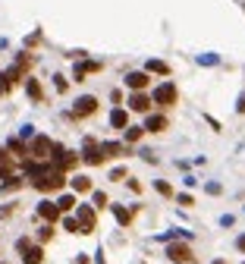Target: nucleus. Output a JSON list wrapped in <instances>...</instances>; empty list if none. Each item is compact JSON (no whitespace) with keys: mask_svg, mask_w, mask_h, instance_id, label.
<instances>
[{"mask_svg":"<svg viewBox=\"0 0 245 264\" xmlns=\"http://www.w3.org/2000/svg\"><path fill=\"white\" fill-rule=\"evenodd\" d=\"M32 186L38 189V192H60V189L66 186V173H60V170H51V173L38 176V179H32Z\"/></svg>","mask_w":245,"mask_h":264,"instance_id":"1","label":"nucleus"},{"mask_svg":"<svg viewBox=\"0 0 245 264\" xmlns=\"http://www.w3.org/2000/svg\"><path fill=\"white\" fill-rule=\"evenodd\" d=\"M176 98H179V91H176L173 82H163V85H157L154 94H151V101L160 104V107H173V104H176Z\"/></svg>","mask_w":245,"mask_h":264,"instance_id":"2","label":"nucleus"},{"mask_svg":"<svg viewBox=\"0 0 245 264\" xmlns=\"http://www.w3.org/2000/svg\"><path fill=\"white\" fill-rule=\"evenodd\" d=\"M29 154H32L35 161H48V158H54V142H51L48 136H35Z\"/></svg>","mask_w":245,"mask_h":264,"instance_id":"3","label":"nucleus"},{"mask_svg":"<svg viewBox=\"0 0 245 264\" xmlns=\"http://www.w3.org/2000/svg\"><path fill=\"white\" fill-rule=\"evenodd\" d=\"M76 220H79V226H82V233H95V226H98L95 208H88V205H79V208H76Z\"/></svg>","mask_w":245,"mask_h":264,"instance_id":"4","label":"nucleus"},{"mask_svg":"<svg viewBox=\"0 0 245 264\" xmlns=\"http://www.w3.org/2000/svg\"><path fill=\"white\" fill-rule=\"evenodd\" d=\"M167 258H173L176 264H189L195 255H192V248L185 242H173V245H167Z\"/></svg>","mask_w":245,"mask_h":264,"instance_id":"5","label":"nucleus"},{"mask_svg":"<svg viewBox=\"0 0 245 264\" xmlns=\"http://www.w3.org/2000/svg\"><path fill=\"white\" fill-rule=\"evenodd\" d=\"M95 110H98V98L95 94H82L76 101V107H73V116H91Z\"/></svg>","mask_w":245,"mask_h":264,"instance_id":"6","label":"nucleus"},{"mask_svg":"<svg viewBox=\"0 0 245 264\" xmlns=\"http://www.w3.org/2000/svg\"><path fill=\"white\" fill-rule=\"evenodd\" d=\"M82 161H85V164H91V167L104 164V151H101V145H95L91 139H85V151H82Z\"/></svg>","mask_w":245,"mask_h":264,"instance_id":"7","label":"nucleus"},{"mask_svg":"<svg viewBox=\"0 0 245 264\" xmlns=\"http://www.w3.org/2000/svg\"><path fill=\"white\" fill-rule=\"evenodd\" d=\"M151 104H154V101H151L148 94H142V91H132L129 94V110H135V113H148Z\"/></svg>","mask_w":245,"mask_h":264,"instance_id":"8","label":"nucleus"},{"mask_svg":"<svg viewBox=\"0 0 245 264\" xmlns=\"http://www.w3.org/2000/svg\"><path fill=\"white\" fill-rule=\"evenodd\" d=\"M38 217L48 220V223L60 220V208H57V201H41V205H38Z\"/></svg>","mask_w":245,"mask_h":264,"instance_id":"9","label":"nucleus"},{"mask_svg":"<svg viewBox=\"0 0 245 264\" xmlns=\"http://www.w3.org/2000/svg\"><path fill=\"white\" fill-rule=\"evenodd\" d=\"M44 261V248L41 245H26L22 248V264H41Z\"/></svg>","mask_w":245,"mask_h":264,"instance_id":"10","label":"nucleus"},{"mask_svg":"<svg viewBox=\"0 0 245 264\" xmlns=\"http://www.w3.org/2000/svg\"><path fill=\"white\" fill-rule=\"evenodd\" d=\"M170 123H167V116H160V113H151L148 116V123H145V132H163Z\"/></svg>","mask_w":245,"mask_h":264,"instance_id":"11","label":"nucleus"},{"mask_svg":"<svg viewBox=\"0 0 245 264\" xmlns=\"http://www.w3.org/2000/svg\"><path fill=\"white\" fill-rule=\"evenodd\" d=\"M126 85H129L132 91H142L148 85V73H129L126 76Z\"/></svg>","mask_w":245,"mask_h":264,"instance_id":"12","label":"nucleus"},{"mask_svg":"<svg viewBox=\"0 0 245 264\" xmlns=\"http://www.w3.org/2000/svg\"><path fill=\"white\" fill-rule=\"evenodd\" d=\"M110 126H113V129H129V113L116 107V110L110 113Z\"/></svg>","mask_w":245,"mask_h":264,"instance_id":"13","label":"nucleus"},{"mask_svg":"<svg viewBox=\"0 0 245 264\" xmlns=\"http://www.w3.org/2000/svg\"><path fill=\"white\" fill-rule=\"evenodd\" d=\"M110 211H113V217L120 220L123 226H129V223H132V214H135V211H129V208H123V205H110Z\"/></svg>","mask_w":245,"mask_h":264,"instance_id":"14","label":"nucleus"},{"mask_svg":"<svg viewBox=\"0 0 245 264\" xmlns=\"http://www.w3.org/2000/svg\"><path fill=\"white\" fill-rule=\"evenodd\" d=\"M101 151H104V158H123V145H120V142H104V145H101Z\"/></svg>","mask_w":245,"mask_h":264,"instance_id":"15","label":"nucleus"},{"mask_svg":"<svg viewBox=\"0 0 245 264\" xmlns=\"http://www.w3.org/2000/svg\"><path fill=\"white\" fill-rule=\"evenodd\" d=\"M26 91H29V98H32V101H41V98H44V91H41V82H38V79H29V82H26Z\"/></svg>","mask_w":245,"mask_h":264,"instance_id":"16","label":"nucleus"},{"mask_svg":"<svg viewBox=\"0 0 245 264\" xmlns=\"http://www.w3.org/2000/svg\"><path fill=\"white\" fill-rule=\"evenodd\" d=\"M148 73H157V76H170V66L163 60H148Z\"/></svg>","mask_w":245,"mask_h":264,"instance_id":"17","label":"nucleus"},{"mask_svg":"<svg viewBox=\"0 0 245 264\" xmlns=\"http://www.w3.org/2000/svg\"><path fill=\"white\" fill-rule=\"evenodd\" d=\"M57 208H60V214H69L76 208V195H60L57 198Z\"/></svg>","mask_w":245,"mask_h":264,"instance_id":"18","label":"nucleus"},{"mask_svg":"<svg viewBox=\"0 0 245 264\" xmlns=\"http://www.w3.org/2000/svg\"><path fill=\"white\" fill-rule=\"evenodd\" d=\"M73 192H82V195L91 192V179L88 176H73Z\"/></svg>","mask_w":245,"mask_h":264,"instance_id":"19","label":"nucleus"},{"mask_svg":"<svg viewBox=\"0 0 245 264\" xmlns=\"http://www.w3.org/2000/svg\"><path fill=\"white\" fill-rule=\"evenodd\" d=\"M7 148H10V151H13V154H16V158H26V154H29V148H26V145H22V142H19V139H10V142H7Z\"/></svg>","mask_w":245,"mask_h":264,"instance_id":"20","label":"nucleus"},{"mask_svg":"<svg viewBox=\"0 0 245 264\" xmlns=\"http://www.w3.org/2000/svg\"><path fill=\"white\" fill-rule=\"evenodd\" d=\"M142 132H145V126H129V129H126V142H129V145H135V142L142 139Z\"/></svg>","mask_w":245,"mask_h":264,"instance_id":"21","label":"nucleus"},{"mask_svg":"<svg viewBox=\"0 0 245 264\" xmlns=\"http://www.w3.org/2000/svg\"><path fill=\"white\" fill-rule=\"evenodd\" d=\"M63 230H66V233H82V226H79L76 217H66V220H63Z\"/></svg>","mask_w":245,"mask_h":264,"instance_id":"22","label":"nucleus"},{"mask_svg":"<svg viewBox=\"0 0 245 264\" xmlns=\"http://www.w3.org/2000/svg\"><path fill=\"white\" fill-rule=\"evenodd\" d=\"M51 236H54V226L48 223V226H41V230H38V242H48Z\"/></svg>","mask_w":245,"mask_h":264,"instance_id":"23","label":"nucleus"},{"mask_svg":"<svg viewBox=\"0 0 245 264\" xmlns=\"http://www.w3.org/2000/svg\"><path fill=\"white\" fill-rule=\"evenodd\" d=\"M91 198H95V208H107V195L104 192H91Z\"/></svg>","mask_w":245,"mask_h":264,"instance_id":"24","label":"nucleus"},{"mask_svg":"<svg viewBox=\"0 0 245 264\" xmlns=\"http://www.w3.org/2000/svg\"><path fill=\"white\" fill-rule=\"evenodd\" d=\"M22 186V179H16V176H10L7 183H4V192H13V189H19Z\"/></svg>","mask_w":245,"mask_h":264,"instance_id":"25","label":"nucleus"},{"mask_svg":"<svg viewBox=\"0 0 245 264\" xmlns=\"http://www.w3.org/2000/svg\"><path fill=\"white\" fill-rule=\"evenodd\" d=\"M154 189L160 192V195H173V189H170V183H163V179H157V183H154Z\"/></svg>","mask_w":245,"mask_h":264,"instance_id":"26","label":"nucleus"},{"mask_svg":"<svg viewBox=\"0 0 245 264\" xmlns=\"http://www.w3.org/2000/svg\"><path fill=\"white\" fill-rule=\"evenodd\" d=\"M0 167H4V170H13V161L7 158V148H0Z\"/></svg>","mask_w":245,"mask_h":264,"instance_id":"27","label":"nucleus"},{"mask_svg":"<svg viewBox=\"0 0 245 264\" xmlns=\"http://www.w3.org/2000/svg\"><path fill=\"white\" fill-rule=\"evenodd\" d=\"M110 179L116 183V179H126V167H116V170H110Z\"/></svg>","mask_w":245,"mask_h":264,"instance_id":"28","label":"nucleus"},{"mask_svg":"<svg viewBox=\"0 0 245 264\" xmlns=\"http://www.w3.org/2000/svg\"><path fill=\"white\" fill-rule=\"evenodd\" d=\"M54 85H57V91H66V79L63 76H54Z\"/></svg>","mask_w":245,"mask_h":264,"instance_id":"29","label":"nucleus"},{"mask_svg":"<svg viewBox=\"0 0 245 264\" xmlns=\"http://www.w3.org/2000/svg\"><path fill=\"white\" fill-rule=\"evenodd\" d=\"M179 205L182 208H192V195H179Z\"/></svg>","mask_w":245,"mask_h":264,"instance_id":"30","label":"nucleus"},{"mask_svg":"<svg viewBox=\"0 0 245 264\" xmlns=\"http://www.w3.org/2000/svg\"><path fill=\"white\" fill-rule=\"evenodd\" d=\"M4 91H10V85H7V79H4V73H0V94Z\"/></svg>","mask_w":245,"mask_h":264,"instance_id":"31","label":"nucleus"},{"mask_svg":"<svg viewBox=\"0 0 245 264\" xmlns=\"http://www.w3.org/2000/svg\"><path fill=\"white\" fill-rule=\"evenodd\" d=\"M236 248H239V251H245V236H239V239H236Z\"/></svg>","mask_w":245,"mask_h":264,"instance_id":"32","label":"nucleus"},{"mask_svg":"<svg viewBox=\"0 0 245 264\" xmlns=\"http://www.w3.org/2000/svg\"><path fill=\"white\" fill-rule=\"evenodd\" d=\"M239 113H245V94L239 98Z\"/></svg>","mask_w":245,"mask_h":264,"instance_id":"33","label":"nucleus"},{"mask_svg":"<svg viewBox=\"0 0 245 264\" xmlns=\"http://www.w3.org/2000/svg\"><path fill=\"white\" fill-rule=\"evenodd\" d=\"M214 264H226V261H214Z\"/></svg>","mask_w":245,"mask_h":264,"instance_id":"34","label":"nucleus"},{"mask_svg":"<svg viewBox=\"0 0 245 264\" xmlns=\"http://www.w3.org/2000/svg\"><path fill=\"white\" fill-rule=\"evenodd\" d=\"M0 264H7V261H0Z\"/></svg>","mask_w":245,"mask_h":264,"instance_id":"35","label":"nucleus"}]
</instances>
